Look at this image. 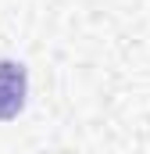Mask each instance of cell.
<instances>
[{"label": "cell", "instance_id": "obj_1", "mask_svg": "<svg viewBox=\"0 0 150 154\" xmlns=\"http://www.w3.org/2000/svg\"><path fill=\"white\" fill-rule=\"evenodd\" d=\"M25 97H29V72L22 61H11V57H0V122L14 118L25 108Z\"/></svg>", "mask_w": 150, "mask_h": 154}]
</instances>
